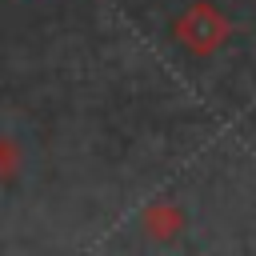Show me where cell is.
Masks as SVG:
<instances>
[{"mask_svg":"<svg viewBox=\"0 0 256 256\" xmlns=\"http://www.w3.org/2000/svg\"><path fill=\"white\" fill-rule=\"evenodd\" d=\"M144 228H148L152 240H172L184 228V212L176 204H168V200H156V204L144 208Z\"/></svg>","mask_w":256,"mask_h":256,"instance_id":"cell-2","label":"cell"},{"mask_svg":"<svg viewBox=\"0 0 256 256\" xmlns=\"http://www.w3.org/2000/svg\"><path fill=\"white\" fill-rule=\"evenodd\" d=\"M228 32H232V28H228L224 12L212 8L208 0L188 4L184 16L176 20V36H180V44H184L188 52H196V56H212V52L228 40Z\"/></svg>","mask_w":256,"mask_h":256,"instance_id":"cell-1","label":"cell"},{"mask_svg":"<svg viewBox=\"0 0 256 256\" xmlns=\"http://www.w3.org/2000/svg\"><path fill=\"white\" fill-rule=\"evenodd\" d=\"M16 172H20V148L12 136L0 132V180H12Z\"/></svg>","mask_w":256,"mask_h":256,"instance_id":"cell-3","label":"cell"}]
</instances>
